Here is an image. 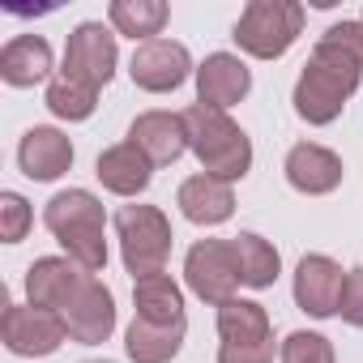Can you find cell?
Wrapping results in <instances>:
<instances>
[{
    "label": "cell",
    "mask_w": 363,
    "mask_h": 363,
    "mask_svg": "<svg viewBox=\"0 0 363 363\" xmlns=\"http://www.w3.org/2000/svg\"><path fill=\"white\" fill-rule=\"evenodd\" d=\"M94 175H99V184L116 197H141L150 189V179H154V162L133 145V141H120V145H107L94 162Z\"/></svg>",
    "instance_id": "ffe728a7"
},
{
    "label": "cell",
    "mask_w": 363,
    "mask_h": 363,
    "mask_svg": "<svg viewBox=\"0 0 363 363\" xmlns=\"http://www.w3.org/2000/svg\"><path fill=\"white\" fill-rule=\"evenodd\" d=\"M120 35L103 22H82L69 30L65 39V65L60 73L65 77H77L94 90H103L111 77H116V65H120Z\"/></svg>",
    "instance_id": "9c48e42d"
},
{
    "label": "cell",
    "mask_w": 363,
    "mask_h": 363,
    "mask_svg": "<svg viewBox=\"0 0 363 363\" xmlns=\"http://www.w3.org/2000/svg\"><path fill=\"white\" fill-rule=\"evenodd\" d=\"M133 303L137 316L150 325H179L184 320V291L171 274H150L133 282Z\"/></svg>",
    "instance_id": "603a6c76"
},
{
    "label": "cell",
    "mask_w": 363,
    "mask_h": 363,
    "mask_svg": "<svg viewBox=\"0 0 363 363\" xmlns=\"http://www.w3.org/2000/svg\"><path fill=\"white\" fill-rule=\"evenodd\" d=\"M30 227H35L30 201L22 193H0V240H5V244H22Z\"/></svg>",
    "instance_id": "4316f807"
},
{
    "label": "cell",
    "mask_w": 363,
    "mask_h": 363,
    "mask_svg": "<svg viewBox=\"0 0 363 363\" xmlns=\"http://www.w3.org/2000/svg\"><path fill=\"white\" fill-rule=\"evenodd\" d=\"M359 82H363V22H333L316 39L295 82V94H291L295 116L316 128L333 124L350 103V94L359 90Z\"/></svg>",
    "instance_id": "6da1fadb"
},
{
    "label": "cell",
    "mask_w": 363,
    "mask_h": 363,
    "mask_svg": "<svg viewBox=\"0 0 363 363\" xmlns=\"http://www.w3.org/2000/svg\"><path fill=\"white\" fill-rule=\"evenodd\" d=\"M128 141L154 162V167H171L189 154V124L184 111H141L128 124Z\"/></svg>",
    "instance_id": "5bb4252c"
},
{
    "label": "cell",
    "mask_w": 363,
    "mask_h": 363,
    "mask_svg": "<svg viewBox=\"0 0 363 363\" xmlns=\"http://www.w3.org/2000/svg\"><path fill=\"white\" fill-rule=\"evenodd\" d=\"M252 90V69L235 56V52H210L197 65V103L231 111L235 103H244Z\"/></svg>",
    "instance_id": "9a60e30c"
},
{
    "label": "cell",
    "mask_w": 363,
    "mask_h": 363,
    "mask_svg": "<svg viewBox=\"0 0 363 363\" xmlns=\"http://www.w3.org/2000/svg\"><path fill=\"white\" fill-rule=\"evenodd\" d=\"M278 359H282V363H337V350H333V342H329L325 333H316V329H295V333L282 337Z\"/></svg>",
    "instance_id": "484cf974"
},
{
    "label": "cell",
    "mask_w": 363,
    "mask_h": 363,
    "mask_svg": "<svg viewBox=\"0 0 363 363\" xmlns=\"http://www.w3.org/2000/svg\"><path fill=\"white\" fill-rule=\"evenodd\" d=\"M282 175H286V184L303 197H329L337 184H342V158L320 145V141H295L286 150V162H282Z\"/></svg>",
    "instance_id": "7c38bea8"
},
{
    "label": "cell",
    "mask_w": 363,
    "mask_h": 363,
    "mask_svg": "<svg viewBox=\"0 0 363 363\" xmlns=\"http://www.w3.org/2000/svg\"><path fill=\"white\" fill-rule=\"evenodd\" d=\"M43 227L86 274L107 269V214L90 189H65L43 206Z\"/></svg>",
    "instance_id": "7a4b0ae2"
},
{
    "label": "cell",
    "mask_w": 363,
    "mask_h": 363,
    "mask_svg": "<svg viewBox=\"0 0 363 363\" xmlns=\"http://www.w3.org/2000/svg\"><path fill=\"white\" fill-rule=\"evenodd\" d=\"M184 333H189V320H179V325H150V320L133 316L128 329H124V354L133 363H171L179 354V346H184Z\"/></svg>",
    "instance_id": "44dd1931"
},
{
    "label": "cell",
    "mask_w": 363,
    "mask_h": 363,
    "mask_svg": "<svg viewBox=\"0 0 363 363\" xmlns=\"http://www.w3.org/2000/svg\"><path fill=\"white\" fill-rule=\"evenodd\" d=\"M231 244H235V257H240V278H244V286H248V291H269V286L278 282V274H282L278 248H274L265 235H257V231H240Z\"/></svg>",
    "instance_id": "cb8c5ba5"
},
{
    "label": "cell",
    "mask_w": 363,
    "mask_h": 363,
    "mask_svg": "<svg viewBox=\"0 0 363 363\" xmlns=\"http://www.w3.org/2000/svg\"><path fill=\"white\" fill-rule=\"evenodd\" d=\"M184 282L210 308H223L227 299H235L244 286L235 244L231 240H197L184 257Z\"/></svg>",
    "instance_id": "52a82bcc"
},
{
    "label": "cell",
    "mask_w": 363,
    "mask_h": 363,
    "mask_svg": "<svg viewBox=\"0 0 363 363\" xmlns=\"http://www.w3.org/2000/svg\"><path fill=\"white\" fill-rule=\"evenodd\" d=\"M0 337H5V350L18 354V359H48L69 342V325L52 308L9 303L5 320H0Z\"/></svg>",
    "instance_id": "ba28073f"
},
{
    "label": "cell",
    "mask_w": 363,
    "mask_h": 363,
    "mask_svg": "<svg viewBox=\"0 0 363 363\" xmlns=\"http://www.w3.org/2000/svg\"><path fill=\"white\" fill-rule=\"evenodd\" d=\"M43 103H48V111H52L56 120L82 124V120L94 116V107H99V90L86 86V82H77V77L56 73V77L48 82V90H43Z\"/></svg>",
    "instance_id": "d4e9b609"
},
{
    "label": "cell",
    "mask_w": 363,
    "mask_h": 363,
    "mask_svg": "<svg viewBox=\"0 0 363 363\" xmlns=\"http://www.w3.org/2000/svg\"><path fill=\"white\" fill-rule=\"evenodd\" d=\"M346 325L363 329V265L346 269V291H342V312H337Z\"/></svg>",
    "instance_id": "83f0119b"
},
{
    "label": "cell",
    "mask_w": 363,
    "mask_h": 363,
    "mask_svg": "<svg viewBox=\"0 0 363 363\" xmlns=\"http://www.w3.org/2000/svg\"><path fill=\"white\" fill-rule=\"evenodd\" d=\"M303 18L299 0H248L231 39L252 60H282L303 35Z\"/></svg>",
    "instance_id": "277c9868"
},
{
    "label": "cell",
    "mask_w": 363,
    "mask_h": 363,
    "mask_svg": "<svg viewBox=\"0 0 363 363\" xmlns=\"http://www.w3.org/2000/svg\"><path fill=\"white\" fill-rule=\"evenodd\" d=\"M128 77L145 94H171V90L184 86L189 77H197V65H193L189 48L179 39H150V43L133 48Z\"/></svg>",
    "instance_id": "30bf717a"
},
{
    "label": "cell",
    "mask_w": 363,
    "mask_h": 363,
    "mask_svg": "<svg viewBox=\"0 0 363 363\" xmlns=\"http://www.w3.org/2000/svg\"><path fill=\"white\" fill-rule=\"evenodd\" d=\"M175 206L193 227H223L235 214V189L227 179H214V175L197 171V175H189L184 184H179Z\"/></svg>",
    "instance_id": "ac0fdd59"
},
{
    "label": "cell",
    "mask_w": 363,
    "mask_h": 363,
    "mask_svg": "<svg viewBox=\"0 0 363 363\" xmlns=\"http://www.w3.org/2000/svg\"><path fill=\"white\" fill-rule=\"evenodd\" d=\"M90 274L69 261V257H39L30 269H26V303L35 308H52V312H65L73 303V295L82 291Z\"/></svg>",
    "instance_id": "e0dca14e"
},
{
    "label": "cell",
    "mask_w": 363,
    "mask_h": 363,
    "mask_svg": "<svg viewBox=\"0 0 363 363\" xmlns=\"http://www.w3.org/2000/svg\"><path fill=\"white\" fill-rule=\"evenodd\" d=\"M342 291H346V269L325 257V252H308L295 265V282L291 295L299 303V312H308L312 320H329L342 312Z\"/></svg>",
    "instance_id": "8fae6325"
},
{
    "label": "cell",
    "mask_w": 363,
    "mask_h": 363,
    "mask_svg": "<svg viewBox=\"0 0 363 363\" xmlns=\"http://www.w3.org/2000/svg\"><path fill=\"white\" fill-rule=\"evenodd\" d=\"M359 22H363V18H359Z\"/></svg>",
    "instance_id": "f546056e"
},
{
    "label": "cell",
    "mask_w": 363,
    "mask_h": 363,
    "mask_svg": "<svg viewBox=\"0 0 363 363\" xmlns=\"http://www.w3.org/2000/svg\"><path fill=\"white\" fill-rule=\"evenodd\" d=\"M86 363H116V359H86Z\"/></svg>",
    "instance_id": "f1b7e54d"
},
{
    "label": "cell",
    "mask_w": 363,
    "mask_h": 363,
    "mask_svg": "<svg viewBox=\"0 0 363 363\" xmlns=\"http://www.w3.org/2000/svg\"><path fill=\"white\" fill-rule=\"evenodd\" d=\"M218 363H274V325L257 299H227L218 308Z\"/></svg>",
    "instance_id": "8992f818"
},
{
    "label": "cell",
    "mask_w": 363,
    "mask_h": 363,
    "mask_svg": "<svg viewBox=\"0 0 363 363\" xmlns=\"http://www.w3.org/2000/svg\"><path fill=\"white\" fill-rule=\"evenodd\" d=\"M184 124H189V150L197 154L206 175L235 184V179H244L252 171V141L227 111L193 103V107H184Z\"/></svg>",
    "instance_id": "3957f363"
},
{
    "label": "cell",
    "mask_w": 363,
    "mask_h": 363,
    "mask_svg": "<svg viewBox=\"0 0 363 363\" xmlns=\"http://www.w3.org/2000/svg\"><path fill=\"white\" fill-rule=\"evenodd\" d=\"M56 56L52 43L43 35H13L5 48H0V77L13 90H30L39 82H52L56 73Z\"/></svg>",
    "instance_id": "d6986e66"
},
{
    "label": "cell",
    "mask_w": 363,
    "mask_h": 363,
    "mask_svg": "<svg viewBox=\"0 0 363 363\" xmlns=\"http://www.w3.org/2000/svg\"><path fill=\"white\" fill-rule=\"evenodd\" d=\"M18 167H22L26 179H35V184H52V179H60L73 167V141H69V133H60L52 124L26 128L22 145H18Z\"/></svg>",
    "instance_id": "2e32d148"
},
{
    "label": "cell",
    "mask_w": 363,
    "mask_h": 363,
    "mask_svg": "<svg viewBox=\"0 0 363 363\" xmlns=\"http://www.w3.org/2000/svg\"><path fill=\"white\" fill-rule=\"evenodd\" d=\"M116 240H120V261L124 269L137 278H150V274H167V261H171V218L158 210V206H120L116 210Z\"/></svg>",
    "instance_id": "5b68a950"
},
{
    "label": "cell",
    "mask_w": 363,
    "mask_h": 363,
    "mask_svg": "<svg viewBox=\"0 0 363 363\" xmlns=\"http://www.w3.org/2000/svg\"><path fill=\"white\" fill-rule=\"evenodd\" d=\"M167 18H171L167 0H111V5H107L111 30L124 35V39H133L137 48L150 43V39H162Z\"/></svg>",
    "instance_id": "7402d4cb"
},
{
    "label": "cell",
    "mask_w": 363,
    "mask_h": 363,
    "mask_svg": "<svg viewBox=\"0 0 363 363\" xmlns=\"http://www.w3.org/2000/svg\"><path fill=\"white\" fill-rule=\"evenodd\" d=\"M65 325H69V342H82V346H103L111 333H116V295L90 274L82 282V291L73 295V303L60 312Z\"/></svg>",
    "instance_id": "4fadbf2b"
}]
</instances>
